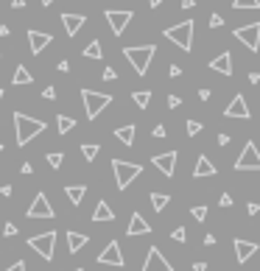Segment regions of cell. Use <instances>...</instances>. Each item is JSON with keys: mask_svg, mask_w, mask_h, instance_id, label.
I'll use <instances>...</instances> for the list:
<instances>
[{"mask_svg": "<svg viewBox=\"0 0 260 271\" xmlns=\"http://www.w3.org/2000/svg\"><path fill=\"white\" fill-rule=\"evenodd\" d=\"M48 129V123L39 118H28L23 112H14V132H17V145H28Z\"/></svg>", "mask_w": 260, "mask_h": 271, "instance_id": "obj_1", "label": "cell"}, {"mask_svg": "<svg viewBox=\"0 0 260 271\" xmlns=\"http://www.w3.org/2000/svg\"><path fill=\"white\" fill-rule=\"evenodd\" d=\"M154 53H157L154 45H134V48H123V56L129 59V65L134 67L137 76H145V73H148V65H151Z\"/></svg>", "mask_w": 260, "mask_h": 271, "instance_id": "obj_2", "label": "cell"}, {"mask_svg": "<svg viewBox=\"0 0 260 271\" xmlns=\"http://www.w3.org/2000/svg\"><path fill=\"white\" fill-rule=\"evenodd\" d=\"M112 174H115V185L118 190H126L140 174H143V165L137 162H126V159H112Z\"/></svg>", "mask_w": 260, "mask_h": 271, "instance_id": "obj_3", "label": "cell"}, {"mask_svg": "<svg viewBox=\"0 0 260 271\" xmlns=\"http://www.w3.org/2000/svg\"><path fill=\"white\" fill-rule=\"evenodd\" d=\"M193 20H185V23L179 25H171V28H165V39H171V42H176L182 50H193Z\"/></svg>", "mask_w": 260, "mask_h": 271, "instance_id": "obj_4", "label": "cell"}, {"mask_svg": "<svg viewBox=\"0 0 260 271\" xmlns=\"http://www.w3.org/2000/svg\"><path fill=\"white\" fill-rule=\"evenodd\" d=\"M81 98H84V112L90 121H95L98 115L112 103V95L109 92H95V90H81Z\"/></svg>", "mask_w": 260, "mask_h": 271, "instance_id": "obj_5", "label": "cell"}, {"mask_svg": "<svg viewBox=\"0 0 260 271\" xmlns=\"http://www.w3.org/2000/svg\"><path fill=\"white\" fill-rule=\"evenodd\" d=\"M28 246L34 249L42 260H54V249H56V232H42V235H31Z\"/></svg>", "mask_w": 260, "mask_h": 271, "instance_id": "obj_6", "label": "cell"}, {"mask_svg": "<svg viewBox=\"0 0 260 271\" xmlns=\"http://www.w3.org/2000/svg\"><path fill=\"white\" fill-rule=\"evenodd\" d=\"M235 171H260V151H257V145H254V140H249V143L243 145L241 157L235 159Z\"/></svg>", "mask_w": 260, "mask_h": 271, "instance_id": "obj_7", "label": "cell"}, {"mask_svg": "<svg viewBox=\"0 0 260 271\" xmlns=\"http://www.w3.org/2000/svg\"><path fill=\"white\" fill-rule=\"evenodd\" d=\"M235 39H241L252 53L260 50V23H249L243 28H235Z\"/></svg>", "mask_w": 260, "mask_h": 271, "instance_id": "obj_8", "label": "cell"}, {"mask_svg": "<svg viewBox=\"0 0 260 271\" xmlns=\"http://www.w3.org/2000/svg\"><path fill=\"white\" fill-rule=\"evenodd\" d=\"M25 215L28 218H54L56 212H54V207H50L48 196H45V193H36L34 201H31V207L25 210Z\"/></svg>", "mask_w": 260, "mask_h": 271, "instance_id": "obj_9", "label": "cell"}, {"mask_svg": "<svg viewBox=\"0 0 260 271\" xmlns=\"http://www.w3.org/2000/svg\"><path fill=\"white\" fill-rule=\"evenodd\" d=\"M123 254H121V243L118 241H109L107 249L98 254V265H115V268H123Z\"/></svg>", "mask_w": 260, "mask_h": 271, "instance_id": "obj_10", "label": "cell"}, {"mask_svg": "<svg viewBox=\"0 0 260 271\" xmlns=\"http://www.w3.org/2000/svg\"><path fill=\"white\" fill-rule=\"evenodd\" d=\"M140 271H174V265L165 260V254L160 252L157 246H151L148 249V254H145V263H143V268Z\"/></svg>", "mask_w": 260, "mask_h": 271, "instance_id": "obj_11", "label": "cell"}, {"mask_svg": "<svg viewBox=\"0 0 260 271\" xmlns=\"http://www.w3.org/2000/svg\"><path fill=\"white\" fill-rule=\"evenodd\" d=\"M132 17H134L132 12H115V9H109L107 12V23H109V28H112L115 36H121L123 31H126V25L132 23Z\"/></svg>", "mask_w": 260, "mask_h": 271, "instance_id": "obj_12", "label": "cell"}, {"mask_svg": "<svg viewBox=\"0 0 260 271\" xmlns=\"http://www.w3.org/2000/svg\"><path fill=\"white\" fill-rule=\"evenodd\" d=\"M50 42H54V34H48V31L28 28V45H31V53H34V56H39Z\"/></svg>", "mask_w": 260, "mask_h": 271, "instance_id": "obj_13", "label": "cell"}, {"mask_svg": "<svg viewBox=\"0 0 260 271\" xmlns=\"http://www.w3.org/2000/svg\"><path fill=\"white\" fill-rule=\"evenodd\" d=\"M151 162H154V168L160 171L163 176H174V171H176V151H165V154H157V157H151Z\"/></svg>", "mask_w": 260, "mask_h": 271, "instance_id": "obj_14", "label": "cell"}, {"mask_svg": "<svg viewBox=\"0 0 260 271\" xmlns=\"http://www.w3.org/2000/svg\"><path fill=\"white\" fill-rule=\"evenodd\" d=\"M232 246H235V257H238V263H246L249 257H254L257 254V243H252V241H243V238H235L232 241Z\"/></svg>", "mask_w": 260, "mask_h": 271, "instance_id": "obj_15", "label": "cell"}, {"mask_svg": "<svg viewBox=\"0 0 260 271\" xmlns=\"http://www.w3.org/2000/svg\"><path fill=\"white\" fill-rule=\"evenodd\" d=\"M224 115H227V118H243V121L249 118V103L243 101V95H241V92H235V98H232V101H230V106L224 109Z\"/></svg>", "mask_w": 260, "mask_h": 271, "instance_id": "obj_16", "label": "cell"}, {"mask_svg": "<svg viewBox=\"0 0 260 271\" xmlns=\"http://www.w3.org/2000/svg\"><path fill=\"white\" fill-rule=\"evenodd\" d=\"M84 23H87L84 14H62V25H65L67 36H76L81 28H84Z\"/></svg>", "mask_w": 260, "mask_h": 271, "instance_id": "obj_17", "label": "cell"}, {"mask_svg": "<svg viewBox=\"0 0 260 271\" xmlns=\"http://www.w3.org/2000/svg\"><path fill=\"white\" fill-rule=\"evenodd\" d=\"M148 232H151L148 221H145L140 212H132V221H129V227H126V235L134 238V235H148Z\"/></svg>", "mask_w": 260, "mask_h": 271, "instance_id": "obj_18", "label": "cell"}, {"mask_svg": "<svg viewBox=\"0 0 260 271\" xmlns=\"http://www.w3.org/2000/svg\"><path fill=\"white\" fill-rule=\"evenodd\" d=\"M210 70L221 73V76H232V53L230 50H224L221 56H216V59L210 62Z\"/></svg>", "mask_w": 260, "mask_h": 271, "instance_id": "obj_19", "label": "cell"}, {"mask_svg": "<svg viewBox=\"0 0 260 271\" xmlns=\"http://www.w3.org/2000/svg\"><path fill=\"white\" fill-rule=\"evenodd\" d=\"M216 165L210 162V157L207 154H199V159H196V168H193V176L196 179H201V176H216Z\"/></svg>", "mask_w": 260, "mask_h": 271, "instance_id": "obj_20", "label": "cell"}, {"mask_svg": "<svg viewBox=\"0 0 260 271\" xmlns=\"http://www.w3.org/2000/svg\"><path fill=\"white\" fill-rule=\"evenodd\" d=\"M92 221H115V212H112V207H109L107 204V201H98V204H95V210H92Z\"/></svg>", "mask_w": 260, "mask_h": 271, "instance_id": "obj_21", "label": "cell"}, {"mask_svg": "<svg viewBox=\"0 0 260 271\" xmlns=\"http://www.w3.org/2000/svg\"><path fill=\"white\" fill-rule=\"evenodd\" d=\"M65 193H67V199H70V204L79 207L81 201H84V196H87V187L84 185H67Z\"/></svg>", "mask_w": 260, "mask_h": 271, "instance_id": "obj_22", "label": "cell"}, {"mask_svg": "<svg viewBox=\"0 0 260 271\" xmlns=\"http://www.w3.org/2000/svg\"><path fill=\"white\" fill-rule=\"evenodd\" d=\"M87 241H90V238H87V235H81V232H67V249H70L73 254H76V252H81V249L87 246Z\"/></svg>", "mask_w": 260, "mask_h": 271, "instance_id": "obj_23", "label": "cell"}, {"mask_svg": "<svg viewBox=\"0 0 260 271\" xmlns=\"http://www.w3.org/2000/svg\"><path fill=\"white\" fill-rule=\"evenodd\" d=\"M14 87H23V84H34V76L28 73V67L25 65H17V70H14V79H12Z\"/></svg>", "mask_w": 260, "mask_h": 271, "instance_id": "obj_24", "label": "cell"}, {"mask_svg": "<svg viewBox=\"0 0 260 271\" xmlns=\"http://www.w3.org/2000/svg\"><path fill=\"white\" fill-rule=\"evenodd\" d=\"M134 132H137V129H134L132 123H129V126H121V129H115V137L121 140L123 145H132V143H134Z\"/></svg>", "mask_w": 260, "mask_h": 271, "instance_id": "obj_25", "label": "cell"}, {"mask_svg": "<svg viewBox=\"0 0 260 271\" xmlns=\"http://www.w3.org/2000/svg\"><path fill=\"white\" fill-rule=\"evenodd\" d=\"M70 129H76V121H73L70 115H59V118H56V132H59V134H67Z\"/></svg>", "mask_w": 260, "mask_h": 271, "instance_id": "obj_26", "label": "cell"}, {"mask_svg": "<svg viewBox=\"0 0 260 271\" xmlns=\"http://www.w3.org/2000/svg\"><path fill=\"white\" fill-rule=\"evenodd\" d=\"M101 56H103V45L98 42V39H92L84 48V59H101Z\"/></svg>", "mask_w": 260, "mask_h": 271, "instance_id": "obj_27", "label": "cell"}, {"mask_svg": "<svg viewBox=\"0 0 260 271\" xmlns=\"http://www.w3.org/2000/svg\"><path fill=\"white\" fill-rule=\"evenodd\" d=\"M132 101L137 103L140 109H145L148 103H151V92H148V90H137V92H132Z\"/></svg>", "mask_w": 260, "mask_h": 271, "instance_id": "obj_28", "label": "cell"}, {"mask_svg": "<svg viewBox=\"0 0 260 271\" xmlns=\"http://www.w3.org/2000/svg\"><path fill=\"white\" fill-rule=\"evenodd\" d=\"M168 201H171V196H165V193H151V207L157 212H163L168 207Z\"/></svg>", "mask_w": 260, "mask_h": 271, "instance_id": "obj_29", "label": "cell"}, {"mask_svg": "<svg viewBox=\"0 0 260 271\" xmlns=\"http://www.w3.org/2000/svg\"><path fill=\"white\" fill-rule=\"evenodd\" d=\"M98 151H101V148H98L95 143H84V145H81V154H84L87 162H92V159L98 157Z\"/></svg>", "mask_w": 260, "mask_h": 271, "instance_id": "obj_30", "label": "cell"}, {"mask_svg": "<svg viewBox=\"0 0 260 271\" xmlns=\"http://www.w3.org/2000/svg\"><path fill=\"white\" fill-rule=\"evenodd\" d=\"M45 159H48L50 168H62V162H65V154H62V151H50Z\"/></svg>", "mask_w": 260, "mask_h": 271, "instance_id": "obj_31", "label": "cell"}, {"mask_svg": "<svg viewBox=\"0 0 260 271\" xmlns=\"http://www.w3.org/2000/svg\"><path fill=\"white\" fill-rule=\"evenodd\" d=\"M235 9H260V0H235Z\"/></svg>", "mask_w": 260, "mask_h": 271, "instance_id": "obj_32", "label": "cell"}, {"mask_svg": "<svg viewBox=\"0 0 260 271\" xmlns=\"http://www.w3.org/2000/svg\"><path fill=\"white\" fill-rule=\"evenodd\" d=\"M171 238H174L176 243H185L188 241V232H185V227H176L174 232H171Z\"/></svg>", "mask_w": 260, "mask_h": 271, "instance_id": "obj_33", "label": "cell"}, {"mask_svg": "<svg viewBox=\"0 0 260 271\" xmlns=\"http://www.w3.org/2000/svg\"><path fill=\"white\" fill-rule=\"evenodd\" d=\"M190 215H193L196 221H204V218H207V207H204V204L193 207V210H190Z\"/></svg>", "mask_w": 260, "mask_h": 271, "instance_id": "obj_34", "label": "cell"}, {"mask_svg": "<svg viewBox=\"0 0 260 271\" xmlns=\"http://www.w3.org/2000/svg\"><path fill=\"white\" fill-rule=\"evenodd\" d=\"M201 129H204V126H201L199 121H188V134H190V137H196V134H199Z\"/></svg>", "mask_w": 260, "mask_h": 271, "instance_id": "obj_35", "label": "cell"}, {"mask_svg": "<svg viewBox=\"0 0 260 271\" xmlns=\"http://www.w3.org/2000/svg\"><path fill=\"white\" fill-rule=\"evenodd\" d=\"M101 76H103V81H115V79H118L115 67H103V73H101Z\"/></svg>", "mask_w": 260, "mask_h": 271, "instance_id": "obj_36", "label": "cell"}, {"mask_svg": "<svg viewBox=\"0 0 260 271\" xmlns=\"http://www.w3.org/2000/svg\"><path fill=\"white\" fill-rule=\"evenodd\" d=\"M56 95H59V92H56V87H45V90H42V98H45V101H56Z\"/></svg>", "mask_w": 260, "mask_h": 271, "instance_id": "obj_37", "label": "cell"}, {"mask_svg": "<svg viewBox=\"0 0 260 271\" xmlns=\"http://www.w3.org/2000/svg\"><path fill=\"white\" fill-rule=\"evenodd\" d=\"M3 235H6V238H14V235H17V227H14L12 221H9L6 227H3Z\"/></svg>", "mask_w": 260, "mask_h": 271, "instance_id": "obj_38", "label": "cell"}, {"mask_svg": "<svg viewBox=\"0 0 260 271\" xmlns=\"http://www.w3.org/2000/svg\"><path fill=\"white\" fill-rule=\"evenodd\" d=\"M221 25H224L221 14H213V17H210V28H221Z\"/></svg>", "mask_w": 260, "mask_h": 271, "instance_id": "obj_39", "label": "cell"}, {"mask_svg": "<svg viewBox=\"0 0 260 271\" xmlns=\"http://www.w3.org/2000/svg\"><path fill=\"white\" fill-rule=\"evenodd\" d=\"M168 76H171V79H179V76H182V67L179 65H171L168 67Z\"/></svg>", "mask_w": 260, "mask_h": 271, "instance_id": "obj_40", "label": "cell"}, {"mask_svg": "<svg viewBox=\"0 0 260 271\" xmlns=\"http://www.w3.org/2000/svg\"><path fill=\"white\" fill-rule=\"evenodd\" d=\"M168 106H171V109L182 106V98H179V95H168Z\"/></svg>", "mask_w": 260, "mask_h": 271, "instance_id": "obj_41", "label": "cell"}, {"mask_svg": "<svg viewBox=\"0 0 260 271\" xmlns=\"http://www.w3.org/2000/svg\"><path fill=\"white\" fill-rule=\"evenodd\" d=\"M221 207H232V196L230 193H221V201H218Z\"/></svg>", "mask_w": 260, "mask_h": 271, "instance_id": "obj_42", "label": "cell"}, {"mask_svg": "<svg viewBox=\"0 0 260 271\" xmlns=\"http://www.w3.org/2000/svg\"><path fill=\"white\" fill-rule=\"evenodd\" d=\"M6 271H25V263H23V260H17V263H12Z\"/></svg>", "mask_w": 260, "mask_h": 271, "instance_id": "obj_43", "label": "cell"}, {"mask_svg": "<svg viewBox=\"0 0 260 271\" xmlns=\"http://www.w3.org/2000/svg\"><path fill=\"white\" fill-rule=\"evenodd\" d=\"M56 70H59V73H67V70H70V62H67V59H62L59 65H56Z\"/></svg>", "mask_w": 260, "mask_h": 271, "instance_id": "obj_44", "label": "cell"}, {"mask_svg": "<svg viewBox=\"0 0 260 271\" xmlns=\"http://www.w3.org/2000/svg\"><path fill=\"white\" fill-rule=\"evenodd\" d=\"M154 137H165V126H163V123H160V126H154Z\"/></svg>", "mask_w": 260, "mask_h": 271, "instance_id": "obj_45", "label": "cell"}, {"mask_svg": "<svg viewBox=\"0 0 260 271\" xmlns=\"http://www.w3.org/2000/svg\"><path fill=\"white\" fill-rule=\"evenodd\" d=\"M20 171H23V174L28 176V174H34V165H31V162H23V168H20Z\"/></svg>", "mask_w": 260, "mask_h": 271, "instance_id": "obj_46", "label": "cell"}, {"mask_svg": "<svg viewBox=\"0 0 260 271\" xmlns=\"http://www.w3.org/2000/svg\"><path fill=\"white\" fill-rule=\"evenodd\" d=\"M9 34H12V28H9V25H0V39H6Z\"/></svg>", "mask_w": 260, "mask_h": 271, "instance_id": "obj_47", "label": "cell"}, {"mask_svg": "<svg viewBox=\"0 0 260 271\" xmlns=\"http://www.w3.org/2000/svg\"><path fill=\"white\" fill-rule=\"evenodd\" d=\"M227 143H230V134L221 132V134H218V145H227Z\"/></svg>", "mask_w": 260, "mask_h": 271, "instance_id": "obj_48", "label": "cell"}, {"mask_svg": "<svg viewBox=\"0 0 260 271\" xmlns=\"http://www.w3.org/2000/svg\"><path fill=\"white\" fill-rule=\"evenodd\" d=\"M193 271H207V263H201V260H196V263H193Z\"/></svg>", "mask_w": 260, "mask_h": 271, "instance_id": "obj_49", "label": "cell"}, {"mask_svg": "<svg viewBox=\"0 0 260 271\" xmlns=\"http://www.w3.org/2000/svg\"><path fill=\"white\" fill-rule=\"evenodd\" d=\"M257 212H260V204H254V201H252V204H249V215H257Z\"/></svg>", "mask_w": 260, "mask_h": 271, "instance_id": "obj_50", "label": "cell"}, {"mask_svg": "<svg viewBox=\"0 0 260 271\" xmlns=\"http://www.w3.org/2000/svg\"><path fill=\"white\" fill-rule=\"evenodd\" d=\"M249 81H252V84H257V81H260V73H257V70L249 73Z\"/></svg>", "mask_w": 260, "mask_h": 271, "instance_id": "obj_51", "label": "cell"}, {"mask_svg": "<svg viewBox=\"0 0 260 271\" xmlns=\"http://www.w3.org/2000/svg\"><path fill=\"white\" fill-rule=\"evenodd\" d=\"M199 98L201 101H210V90H199Z\"/></svg>", "mask_w": 260, "mask_h": 271, "instance_id": "obj_52", "label": "cell"}, {"mask_svg": "<svg viewBox=\"0 0 260 271\" xmlns=\"http://www.w3.org/2000/svg\"><path fill=\"white\" fill-rule=\"evenodd\" d=\"M196 6V0H182V9H193Z\"/></svg>", "mask_w": 260, "mask_h": 271, "instance_id": "obj_53", "label": "cell"}, {"mask_svg": "<svg viewBox=\"0 0 260 271\" xmlns=\"http://www.w3.org/2000/svg\"><path fill=\"white\" fill-rule=\"evenodd\" d=\"M216 243V235H204V246H213Z\"/></svg>", "mask_w": 260, "mask_h": 271, "instance_id": "obj_54", "label": "cell"}, {"mask_svg": "<svg viewBox=\"0 0 260 271\" xmlns=\"http://www.w3.org/2000/svg\"><path fill=\"white\" fill-rule=\"evenodd\" d=\"M25 6V0H12V9H23Z\"/></svg>", "mask_w": 260, "mask_h": 271, "instance_id": "obj_55", "label": "cell"}, {"mask_svg": "<svg viewBox=\"0 0 260 271\" xmlns=\"http://www.w3.org/2000/svg\"><path fill=\"white\" fill-rule=\"evenodd\" d=\"M160 3H163V0H148V6L151 9H160Z\"/></svg>", "mask_w": 260, "mask_h": 271, "instance_id": "obj_56", "label": "cell"}, {"mask_svg": "<svg viewBox=\"0 0 260 271\" xmlns=\"http://www.w3.org/2000/svg\"><path fill=\"white\" fill-rule=\"evenodd\" d=\"M56 0H42V6H54Z\"/></svg>", "mask_w": 260, "mask_h": 271, "instance_id": "obj_57", "label": "cell"}, {"mask_svg": "<svg viewBox=\"0 0 260 271\" xmlns=\"http://www.w3.org/2000/svg\"><path fill=\"white\" fill-rule=\"evenodd\" d=\"M0 101H3V90H0Z\"/></svg>", "mask_w": 260, "mask_h": 271, "instance_id": "obj_58", "label": "cell"}, {"mask_svg": "<svg viewBox=\"0 0 260 271\" xmlns=\"http://www.w3.org/2000/svg\"><path fill=\"white\" fill-rule=\"evenodd\" d=\"M73 271H84V268H73Z\"/></svg>", "mask_w": 260, "mask_h": 271, "instance_id": "obj_59", "label": "cell"}, {"mask_svg": "<svg viewBox=\"0 0 260 271\" xmlns=\"http://www.w3.org/2000/svg\"><path fill=\"white\" fill-rule=\"evenodd\" d=\"M0 151H3V143H0Z\"/></svg>", "mask_w": 260, "mask_h": 271, "instance_id": "obj_60", "label": "cell"}]
</instances>
